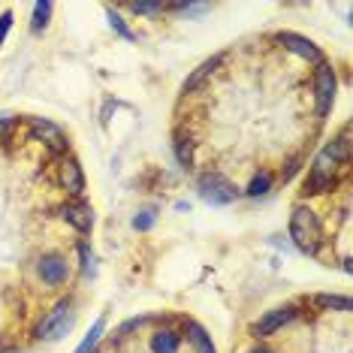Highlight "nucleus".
<instances>
[{"mask_svg":"<svg viewBox=\"0 0 353 353\" xmlns=\"http://www.w3.org/2000/svg\"><path fill=\"white\" fill-rule=\"evenodd\" d=\"M61 218L67 223H73L79 232H88L94 227V212H91V205L88 203H67L61 208Z\"/></svg>","mask_w":353,"mask_h":353,"instance_id":"11","label":"nucleus"},{"mask_svg":"<svg viewBox=\"0 0 353 353\" xmlns=\"http://www.w3.org/2000/svg\"><path fill=\"white\" fill-rule=\"evenodd\" d=\"M290 239L293 245L299 248L302 254H311L314 256L323 245V223H320L317 212L308 205H296L293 214H290Z\"/></svg>","mask_w":353,"mask_h":353,"instance_id":"2","label":"nucleus"},{"mask_svg":"<svg viewBox=\"0 0 353 353\" xmlns=\"http://www.w3.org/2000/svg\"><path fill=\"white\" fill-rule=\"evenodd\" d=\"M196 188H199V196L212 205H230V203H236V196H239L236 184L230 179H223L221 172H203Z\"/></svg>","mask_w":353,"mask_h":353,"instance_id":"4","label":"nucleus"},{"mask_svg":"<svg viewBox=\"0 0 353 353\" xmlns=\"http://www.w3.org/2000/svg\"><path fill=\"white\" fill-rule=\"evenodd\" d=\"M76 323V311H73V302H58L54 308L46 314L43 320H39V326H37V339H43V341H61V339H67V332L73 329Z\"/></svg>","mask_w":353,"mask_h":353,"instance_id":"3","label":"nucleus"},{"mask_svg":"<svg viewBox=\"0 0 353 353\" xmlns=\"http://www.w3.org/2000/svg\"><path fill=\"white\" fill-rule=\"evenodd\" d=\"M278 43L284 46V49H290L293 54H299V58H305V61H311V63H323V52L317 49L311 39H305V37H299V34H278Z\"/></svg>","mask_w":353,"mask_h":353,"instance_id":"9","label":"nucleus"},{"mask_svg":"<svg viewBox=\"0 0 353 353\" xmlns=\"http://www.w3.org/2000/svg\"><path fill=\"white\" fill-rule=\"evenodd\" d=\"M58 181H61V188L67 190L70 196H82V194H85V175H82V166H79L76 157H67V160L61 163Z\"/></svg>","mask_w":353,"mask_h":353,"instance_id":"8","label":"nucleus"},{"mask_svg":"<svg viewBox=\"0 0 353 353\" xmlns=\"http://www.w3.org/2000/svg\"><path fill=\"white\" fill-rule=\"evenodd\" d=\"M109 21H112V28H115V30H118V34H121L124 39H133V30H130V28H127L124 21H121V15H115V12L109 10Z\"/></svg>","mask_w":353,"mask_h":353,"instance_id":"21","label":"nucleus"},{"mask_svg":"<svg viewBox=\"0 0 353 353\" xmlns=\"http://www.w3.org/2000/svg\"><path fill=\"white\" fill-rule=\"evenodd\" d=\"M347 160H350V139H347V130H344L339 139L326 142L320 148V154L311 163L308 179H305V194H326V190H332L335 175H339V170Z\"/></svg>","mask_w":353,"mask_h":353,"instance_id":"1","label":"nucleus"},{"mask_svg":"<svg viewBox=\"0 0 353 353\" xmlns=\"http://www.w3.org/2000/svg\"><path fill=\"white\" fill-rule=\"evenodd\" d=\"M175 154H179V163L181 166L194 163V139H190V136H184V133L175 136Z\"/></svg>","mask_w":353,"mask_h":353,"instance_id":"16","label":"nucleus"},{"mask_svg":"<svg viewBox=\"0 0 353 353\" xmlns=\"http://www.w3.org/2000/svg\"><path fill=\"white\" fill-rule=\"evenodd\" d=\"M308 305H314V308H323V311H350V299L347 296H311Z\"/></svg>","mask_w":353,"mask_h":353,"instance_id":"14","label":"nucleus"},{"mask_svg":"<svg viewBox=\"0 0 353 353\" xmlns=\"http://www.w3.org/2000/svg\"><path fill=\"white\" fill-rule=\"evenodd\" d=\"M269 188H272V175L260 172V175H254L251 184H248V196H263V194H269Z\"/></svg>","mask_w":353,"mask_h":353,"instance_id":"18","label":"nucleus"},{"mask_svg":"<svg viewBox=\"0 0 353 353\" xmlns=\"http://www.w3.org/2000/svg\"><path fill=\"white\" fill-rule=\"evenodd\" d=\"M151 350L154 353H179V335L170 332V329H163V332H157L154 339H151Z\"/></svg>","mask_w":353,"mask_h":353,"instance_id":"15","label":"nucleus"},{"mask_svg":"<svg viewBox=\"0 0 353 353\" xmlns=\"http://www.w3.org/2000/svg\"><path fill=\"white\" fill-rule=\"evenodd\" d=\"M52 10H54V6L49 3V0H43V3H37V6H34V30H43L46 25H49Z\"/></svg>","mask_w":353,"mask_h":353,"instance_id":"19","label":"nucleus"},{"mask_svg":"<svg viewBox=\"0 0 353 353\" xmlns=\"http://www.w3.org/2000/svg\"><path fill=\"white\" fill-rule=\"evenodd\" d=\"M133 227L139 230V232L151 230V227H154V212H151V208H145V212H139V214L133 218Z\"/></svg>","mask_w":353,"mask_h":353,"instance_id":"20","label":"nucleus"},{"mask_svg":"<svg viewBox=\"0 0 353 353\" xmlns=\"http://www.w3.org/2000/svg\"><path fill=\"white\" fill-rule=\"evenodd\" d=\"M10 28H12V12H3V15H0V46H3L6 34H10Z\"/></svg>","mask_w":353,"mask_h":353,"instance_id":"23","label":"nucleus"},{"mask_svg":"<svg viewBox=\"0 0 353 353\" xmlns=\"http://www.w3.org/2000/svg\"><path fill=\"white\" fill-rule=\"evenodd\" d=\"M335 91H339V79H335V70L329 63H320L314 73V103H317V115L326 118L329 109L335 103Z\"/></svg>","mask_w":353,"mask_h":353,"instance_id":"5","label":"nucleus"},{"mask_svg":"<svg viewBox=\"0 0 353 353\" xmlns=\"http://www.w3.org/2000/svg\"><path fill=\"white\" fill-rule=\"evenodd\" d=\"M221 61H223V54H214V58H208V61H203V63H199V67L194 70V73H190V79H184L181 91H184V94H188V91H196V88H199V85H203V82H205V79H208V76H212V73H214V70H218V67H221Z\"/></svg>","mask_w":353,"mask_h":353,"instance_id":"12","label":"nucleus"},{"mask_svg":"<svg viewBox=\"0 0 353 353\" xmlns=\"http://www.w3.org/2000/svg\"><path fill=\"white\" fill-rule=\"evenodd\" d=\"M188 341L194 344L196 353H218L214 350V344H212V339H208V332L199 323H188Z\"/></svg>","mask_w":353,"mask_h":353,"instance_id":"13","label":"nucleus"},{"mask_svg":"<svg viewBox=\"0 0 353 353\" xmlns=\"http://www.w3.org/2000/svg\"><path fill=\"white\" fill-rule=\"evenodd\" d=\"M30 139L43 142L52 154H63V151H67V136H63L61 127L49 121V118H34V121H30Z\"/></svg>","mask_w":353,"mask_h":353,"instance_id":"6","label":"nucleus"},{"mask_svg":"<svg viewBox=\"0 0 353 353\" xmlns=\"http://www.w3.org/2000/svg\"><path fill=\"white\" fill-rule=\"evenodd\" d=\"M103 329H106V320L100 317L97 323L91 326V332L85 335V341H82V344H79V347H76V353H94V347H97V341H100V335H103Z\"/></svg>","mask_w":353,"mask_h":353,"instance_id":"17","label":"nucleus"},{"mask_svg":"<svg viewBox=\"0 0 353 353\" xmlns=\"http://www.w3.org/2000/svg\"><path fill=\"white\" fill-rule=\"evenodd\" d=\"M37 272L49 287H61V284H67V278H70V263L58 254H46L43 260H39Z\"/></svg>","mask_w":353,"mask_h":353,"instance_id":"7","label":"nucleus"},{"mask_svg":"<svg viewBox=\"0 0 353 353\" xmlns=\"http://www.w3.org/2000/svg\"><path fill=\"white\" fill-rule=\"evenodd\" d=\"M10 124H12V118H10V115H0V133H3Z\"/></svg>","mask_w":353,"mask_h":353,"instance_id":"24","label":"nucleus"},{"mask_svg":"<svg viewBox=\"0 0 353 353\" xmlns=\"http://www.w3.org/2000/svg\"><path fill=\"white\" fill-rule=\"evenodd\" d=\"M251 353H272V350H269V347H254Z\"/></svg>","mask_w":353,"mask_h":353,"instance_id":"25","label":"nucleus"},{"mask_svg":"<svg viewBox=\"0 0 353 353\" xmlns=\"http://www.w3.org/2000/svg\"><path fill=\"white\" fill-rule=\"evenodd\" d=\"M293 317H296V308H293V305H284V308H275V311H269V314L263 317V320H256L251 332L256 335V339H266V335L278 332V329L284 326V323H290Z\"/></svg>","mask_w":353,"mask_h":353,"instance_id":"10","label":"nucleus"},{"mask_svg":"<svg viewBox=\"0 0 353 353\" xmlns=\"http://www.w3.org/2000/svg\"><path fill=\"white\" fill-rule=\"evenodd\" d=\"M130 10L136 15H154V12L163 10V3H130Z\"/></svg>","mask_w":353,"mask_h":353,"instance_id":"22","label":"nucleus"}]
</instances>
